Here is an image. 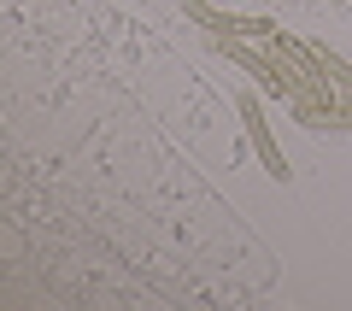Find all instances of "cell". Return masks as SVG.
<instances>
[{"instance_id":"cell-1","label":"cell","mask_w":352,"mask_h":311,"mask_svg":"<svg viewBox=\"0 0 352 311\" xmlns=\"http://www.w3.org/2000/svg\"><path fill=\"white\" fill-rule=\"evenodd\" d=\"M235 112H241V124H247V141H252V153H258V164H264V176L270 182H288V159H282V147H276V129L264 124V100H258V88H241L235 94Z\"/></svg>"},{"instance_id":"cell-2","label":"cell","mask_w":352,"mask_h":311,"mask_svg":"<svg viewBox=\"0 0 352 311\" xmlns=\"http://www.w3.org/2000/svg\"><path fill=\"white\" fill-rule=\"evenodd\" d=\"M188 24L212 30V36H241V41H270L276 36V18H258V12H217L212 0H182Z\"/></svg>"},{"instance_id":"cell-3","label":"cell","mask_w":352,"mask_h":311,"mask_svg":"<svg viewBox=\"0 0 352 311\" xmlns=\"http://www.w3.org/2000/svg\"><path fill=\"white\" fill-rule=\"evenodd\" d=\"M294 124L305 129H352V94H317V100H288Z\"/></svg>"},{"instance_id":"cell-4","label":"cell","mask_w":352,"mask_h":311,"mask_svg":"<svg viewBox=\"0 0 352 311\" xmlns=\"http://www.w3.org/2000/svg\"><path fill=\"white\" fill-rule=\"evenodd\" d=\"M317 65H323V83H329V88H340V94H352V65L340 59L335 47H323V41H317Z\"/></svg>"},{"instance_id":"cell-5","label":"cell","mask_w":352,"mask_h":311,"mask_svg":"<svg viewBox=\"0 0 352 311\" xmlns=\"http://www.w3.org/2000/svg\"><path fill=\"white\" fill-rule=\"evenodd\" d=\"M329 6H346V0H329Z\"/></svg>"}]
</instances>
